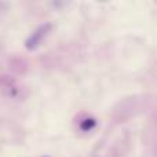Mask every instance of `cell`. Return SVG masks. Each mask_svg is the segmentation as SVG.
Instances as JSON below:
<instances>
[{
  "label": "cell",
  "mask_w": 157,
  "mask_h": 157,
  "mask_svg": "<svg viewBox=\"0 0 157 157\" xmlns=\"http://www.w3.org/2000/svg\"><path fill=\"white\" fill-rule=\"evenodd\" d=\"M47 30H48V26H47V25H44V26H41L37 32L33 33V36L29 39V40H28V47H29V48H35L36 46H39V43L41 41V39L46 36Z\"/></svg>",
  "instance_id": "6da1fadb"
}]
</instances>
